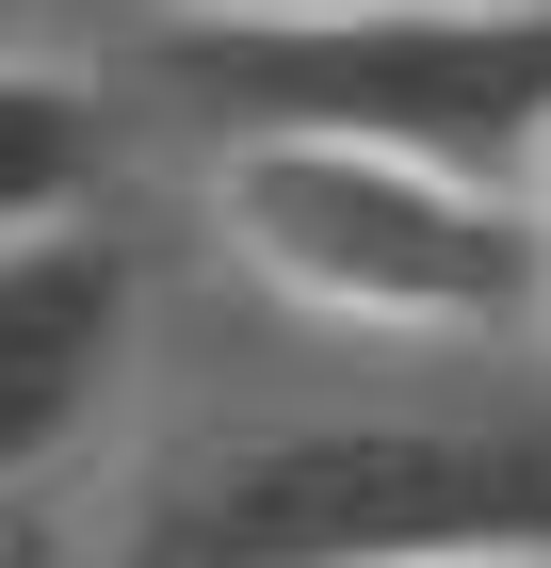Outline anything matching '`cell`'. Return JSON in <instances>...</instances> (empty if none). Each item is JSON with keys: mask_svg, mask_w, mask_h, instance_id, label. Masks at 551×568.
<instances>
[{"mask_svg": "<svg viewBox=\"0 0 551 568\" xmlns=\"http://www.w3.org/2000/svg\"><path fill=\"white\" fill-rule=\"evenodd\" d=\"M82 568H503L551 552V325H357L163 227V325Z\"/></svg>", "mask_w": 551, "mask_h": 568, "instance_id": "1", "label": "cell"}, {"mask_svg": "<svg viewBox=\"0 0 551 568\" xmlns=\"http://www.w3.org/2000/svg\"><path fill=\"white\" fill-rule=\"evenodd\" d=\"M130 65L178 146L325 131L470 179L551 163V0H357V17H244V33H130Z\"/></svg>", "mask_w": 551, "mask_h": 568, "instance_id": "2", "label": "cell"}, {"mask_svg": "<svg viewBox=\"0 0 551 568\" xmlns=\"http://www.w3.org/2000/svg\"><path fill=\"white\" fill-rule=\"evenodd\" d=\"M178 212L244 276H276L308 308H357V325H551L535 179L325 146V131H244V146H178Z\"/></svg>", "mask_w": 551, "mask_h": 568, "instance_id": "3", "label": "cell"}, {"mask_svg": "<svg viewBox=\"0 0 551 568\" xmlns=\"http://www.w3.org/2000/svg\"><path fill=\"white\" fill-rule=\"evenodd\" d=\"M163 212H98L0 244V504H82V471L114 455L146 325H163Z\"/></svg>", "mask_w": 551, "mask_h": 568, "instance_id": "4", "label": "cell"}, {"mask_svg": "<svg viewBox=\"0 0 551 568\" xmlns=\"http://www.w3.org/2000/svg\"><path fill=\"white\" fill-rule=\"evenodd\" d=\"M178 195V131L130 33H82V49H0V244L33 227H98V212H163Z\"/></svg>", "mask_w": 551, "mask_h": 568, "instance_id": "5", "label": "cell"}, {"mask_svg": "<svg viewBox=\"0 0 551 568\" xmlns=\"http://www.w3.org/2000/svg\"><path fill=\"white\" fill-rule=\"evenodd\" d=\"M244 17H357V0H98V33H244Z\"/></svg>", "mask_w": 551, "mask_h": 568, "instance_id": "6", "label": "cell"}, {"mask_svg": "<svg viewBox=\"0 0 551 568\" xmlns=\"http://www.w3.org/2000/svg\"><path fill=\"white\" fill-rule=\"evenodd\" d=\"M0 568H82V520L65 504H0Z\"/></svg>", "mask_w": 551, "mask_h": 568, "instance_id": "7", "label": "cell"}, {"mask_svg": "<svg viewBox=\"0 0 551 568\" xmlns=\"http://www.w3.org/2000/svg\"><path fill=\"white\" fill-rule=\"evenodd\" d=\"M98 0H0V49H82Z\"/></svg>", "mask_w": 551, "mask_h": 568, "instance_id": "8", "label": "cell"}, {"mask_svg": "<svg viewBox=\"0 0 551 568\" xmlns=\"http://www.w3.org/2000/svg\"><path fill=\"white\" fill-rule=\"evenodd\" d=\"M535 212H551V163H535Z\"/></svg>", "mask_w": 551, "mask_h": 568, "instance_id": "9", "label": "cell"}, {"mask_svg": "<svg viewBox=\"0 0 551 568\" xmlns=\"http://www.w3.org/2000/svg\"><path fill=\"white\" fill-rule=\"evenodd\" d=\"M503 568H551V552H503Z\"/></svg>", "mask_w": 551, "mask_h": 568, "instance_id": "10", "label": "cell"}]
</instances>
